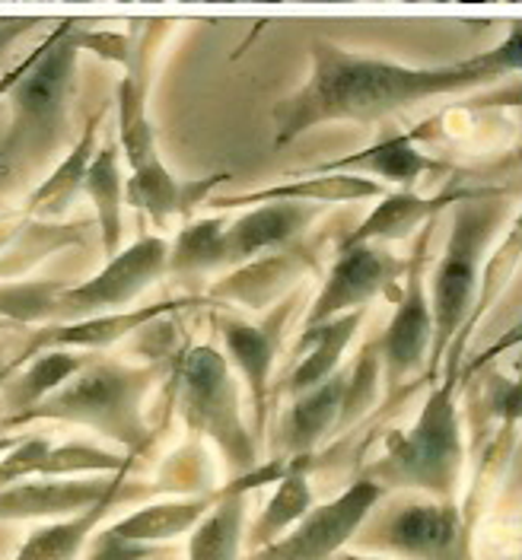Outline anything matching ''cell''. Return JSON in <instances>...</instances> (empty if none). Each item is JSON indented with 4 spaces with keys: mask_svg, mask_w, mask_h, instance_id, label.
<instances>
[{
    "mask_svg": "<svg viewBox=\"0 0 522 560\" xmlns=\"http://www.w3.org/2000/svg\"><path fill=\"white\" fill-rule=\"evenodd\" d=\"M310 80L271 112L278 147H287L315 125H370L424 100L478 90L497 83L500 77L520 73L522 33L520 26H513L497 48L446 68H405L380 58H360L328 38L310 42Z\"/></svg>",
    "mask_w": 522,
    "mask_h": 560,
    "instance_id": "cell-1",
    "label": "cell"
},
{
    "mask_svg": "<svg viewBox=\"0 0 522 560\" xmlns=\"http://www.w3.org/2000/svg\"><path fill=\"white\" fill-rule=\"evenodd\" d=\"M80 23L61 20L58 30L38 48L30 70L16 80L10 96V125L0 140V178H30L58 150L70 135V96L77 86V58H80Z\"/></svg>",
    "mask_w": 522,
    "mask_h": 560,
    "instance_id": "cell-2",
    "label": "cell"
},
{
    "mask_svg": "<svg viewBox=\"0 0 522 560\" xmlns=\"http://www.w3.org/2000/svg\"><path fill=\"white\" fill-rule=\"evenodd\" d=\"M163 363H121L93 357L73 380L45 395L38 405L0 420L3 427H26L35 420H65L96 430L100 436L121 443L128 455H140L150 443L143 420V398L156 385Z\"/></svg>",
    "mask_w": 522,
    "mask_h": 560,
    "instance_id": "cell-3",
    "label": "cell"
},
{
    "mask_svg": "<svg viewBox=\"0 0 522 560\" xmlns=\"http://www.w3.org/2000/svg\"><path fill=\"white\" fill-rule=\"evenodd\" d=\"M446 360V380L437 385L418 420L408 433H392L385 440L383 458L367 465L363 478L376 481L388 490H424L430 500H453L465 465V443H462V423H459V353Z\"/></svg>",
    "mask_w": 522,
    "mask_h": 560,
    "instance_id": "cell-4",
    "label": "cell"
},
{
    "mask_svg": "<svg viewBox=\"0 0 522 560\" xmlns=\"http://www.w3.org/2000/svg\"><path fill=\"white\" fill-rule=\"evenodd\" d=\"M510 213V201L503 188H482L475 198L459 201L453 210V230L446 248L430 278V318H433V341H430V380L440 373L446 350L453 348L465 318L472 315L475 293L482 290L485 252L497 230Z\"/></svg>",
    "mask_w": 522,
    "mask_h": 560,
    "instance_id": "cell-5",
    "label": "cell"
},
{
    "mask_svg": "<svg viewBox=\"0 0 522 560\" xmlns=\"http://www.w3.org/2000/svg\"><path fill=\"white\" fill-rule=\"evenodd\" d=\"M178 415L198 436H210L227 458L230 481H240L258 468L255 433L240 411V385L230 373V360L210 345L192 348L178 363Z\"/></svg>",
    "mask_w": 522,
    "mask_h": 560,
    "instance_id": "cell-6",
    "label": "cell"
},
{
    "mask_svg": "<svg viewBox=\"0 0 522 560\" xmlns=\"http://www.w3.org/2000/svg\"><path fill=\"white\" fill-rule=\"evenodd\" d=\"M357 545L367 551H388L402 560H475L468 525L455 500H402L376 516Z\"/></svg>",
    "mask_w": 522,
    "mask_h": 560,
    "instance_id": "cell-7",
    "label": "cell"
},
{
    "mask_svg": "<svg viewBox=\"0 0 522 560\" xmlns=\"http://www.w3.org/2000/svg\"><path fill=\"white\" fill-rule=\"evenodd\" d=\"M166 258H170V243L163 236H140L138 243L121 248L118 255L108 258L103 271L96 278L77 287H65L48 310V325L51 322H80L93 315L121 313L138 293H143L156 278L166 275Z\"/></svg>",
    "mask_w": 522,
    "mask_h": 560,
    "instance_id": "cell-8",
    "label": "cell"
},
{
    "mask_svg": "<svg viewBox=\"0 0 522 560\" xmlns=\"http://www.w3.org/2000/svg\"><path fill=\"white\" fill-rule=\"evenodd\" d=\"M385 497L388 493L376 481L360 475L345 493L313 506L287 535L252 551L245 560H332L357 538V528L367 523V516Z\"/></svg>",
    "mask_w": 522,
    "mask_h": 560,
    "instance_id": "cell-9",
    "label": "cell"
},
{
    "mask_svg": "<svg viewBox=\"0 0 522 560\" xmlns=\"http://www.w3.org/2000/svg\"><path fill=\"white\" fill-rule=\"evenodd\" d=\"M398 278H405V261H398L383 243L338 245V258L313 300L303 328L363 310L370 300L388 293Z\"/></svg>",
    "mask_w": 522,
    "mask_h": 560,
    "instance_id": "cell-10",
    "label": "cell"
},
{
    "mask_svg": "<svg viewBox=\"0 0 522 560\" xmlns=\"http://www.w3.org/2000/svg\"><path fill=\"white\" fill-rule=\"evenodd\" d=\"M427 233H420L411 261L405 265V293L395 306L392 322L385 325L383 338L376 341V360L385 370V385L388 395L395 398L398 385H405L408 376H415L433 341V318H430V303L424 290V252H427Z\"/></svg>",
    "mask_w": 522,
    "mask_h": 560,
    "instance_id": "cell-11",
    "label": "cell"
},
{
    "mask_svg": "<svg viewBox=\"0 0 522 560\" xmlns=\"http://www.w3.org/2000/svg\"><path fill=\"white\" fill-rule=\"evenodd\" d=\"M208 300H198V296H185V300H175V303H156V306H147V310H128V313H105L93 315V318H80V322H51L45 328L33 331L26 338V345L16 350V357L10 360V373L26 366L35 353L42 350H86V353H100V350L112 348L115 341L128 338V335H138L143 325H153L156 318L170 313V310H185V306H201Z\"/></svg>",
    "mask_w": 522,
    "mask_h": 560,
    "instance_id": "cell-12",
    "label": "cell"
},
{
    "mask_svg": "<svg viewBox=\"0 0 522 560\" xmlns=\"http://www.w3.org/2000/svg\"><path fill=\"white\" fill-rule=\"evenodd\" d=\"M131 468L93 478H26L0 490V520H68L125 485Z\"/></svg>",
    "mask_w": 522,
    "mask_h": 560,
    "instance_id": "cell-13",
    "label": "cell"
},
{
    "mask_svg": "<svg viewBox=\"0 0 522 560\" xmlns=\"http://www.w3.org/2000/svg\"><path fill=\"white\" fill-rule=\"evenodd\" d=\"M287 310L280 306L278 313L271 315L262 325H248L240 318H220V338L227 348V360H233V366L243 373L248 383V395H252V411H255V433L265 430L268 420V380L275 370V357L280 348V331L287 325Z\"/></svg>",
    "mask_w": 522,
    "mask_h": 560,
    "instance_id": "cell-14",
    "label": "cell"
},
{
    "mask_svg": "<svg viewBox=\"0 0 522 560\" xmlns=\"http://www.w3.org/2000/svg\"><path fill=\"white\" fill-rule=\"evenodd\" d=\"M283 471H287V458H278L233 481L227 490H220L217 503L205 513V520L192 528L188 560H240L245 535V500H248L245 488H258L268 478L278 481Z\"/></svg>",
    "mask_w": 522,
    "mask_h": 560,
    "instance_id": "cell-15",
    "label": "cell"
},
{
    "mask_svg": "<svg viewBox=\"0 0 522 560\" xmlns=\"http://www.w3.org/2000/svg\"><path fill=\"white\" fill-rule=\"evenodd\" d=\"M350 383V366H338L325 383L313 385L297 395L290 411L278 427V450L287 458L293 455H313V450L338 430L345 392Z\"/></svg>",
    "mask_w": 522,
    "mask_h": 560,
    "instance_id": "cell-16",
    "label": "cell"
},
{
    "mask_svg": "<svg viewBox=\"0 0 522 560\" xmlns=\"http://www.w3.org/2000/svg\"><path fill=\"white\" fill-rule=\"evenodd\" d=\"M318 213L322 210L315 205H293V201H271L248 210L230 230H223L227 265H245L268 248L293 243L310 230Z\"/></svg>",
    "mask_w": 522,
    "mask_h": 560,
    "instance_id": "cell-17",
    "label": "cell"
},
{
    "mask_svg": "<svg viewBox=\"0 0 522 560\" xmlns=\"http://www.w3.org/2000/svg\"><path fill=\"white\" fill-rule=\"evenodd\" d=\"M388 188L385 182H373L363 175L350 173H318L303 175L300 182H283L262 191L248 195H233L213 201L220 210L227 208H255V205H271V201H293V205H348V201H370V198H385Z\"/></svg>",
    "mask_w": 522,
    "mask_h": 560,
    "instance_id": "cell-18",
    "label": "cell"
},
{
    "mask_svg": "<svg viewBox=\"0 0 522 560\" xmlns=\"http://www.w3.org/2000/svg\"><path fill=\"white\" fill-rule=\"evenodd\" d=\"M482 188H465L453 195H440V198H420L415 191H388L380 198V205L370 210L360 226L341 240V245L360 243H392V240H408L420 223H430L440 208H455L459 201L475 198Z\"/></svg>",
    "mask_w": 522,
    "mask_h": 560,
    "instance_id": "cell-19",
    "label": "cell"
},
{
    "mask_svg": "<svg viewBox=\"0 0 522 560\" xmlns=\"http://www.w3.org/2000/svg\"><path fill=\"white\" fill-rule=\"evenodd\" d=\"M223 178L227 175H210L205 182H178L166 170V163H156L140 173H131V178L125 182V201L140 213H147V220L156 230H166L173 217H188L192 208Z\"/></svg>",
    "mask_w": 522,
    "mask_h": 560,
    "instance_id": "cell-20",
    "label": "cell"
},
{
    "mask_svg": "<svg viewBox=\"0 0 522 560\" xmlns=\"http://www.w3.org/2000/svg\"><path fill=\"white\" fill-rule=\"evenodd\" d=\"M440 170V163H433L430 156H424L415 150V138L411 135H395V138H383L380 143L345 156V160H332V163H322L313 166L303 175H318V173H350L363 175V178H373V182H395L402 185V191H411L418 185V178L424 173H433Z\"/></svg>",
    "mask_w": 522,
    "mask_h": 560,
    "instance_id": "cell-21",
    "label": "cell"
},
{
    "mask_svg": "<svg viewBox=\"0 0 522 560\" xmlns=\"http://www.w3.org/2000/svg\"><path fill=\"white\" fill-rule=\"evenodd\" d=\"M363 318H367V310H353V313L335 315V318L313 325V328H303V338L297 345L300 360L287 380V388L293 395H300L313 385L325 383L341 366V357H345L350 341L357 338Z\"/></svg>",
    "mask_w": 522,
    "mask_h": 560,
    "instance_id": "cell-22",
    "label": "cell"
},
{
    "mask_svg": "<svg viewBox=\"0 0 522 560\" xmlns=\"http://www.w3.org/2000/svg\"><path fill=\"white\" fill-rule=\"evenodd\" d=\"M217 493H201V497H188V500H163V503H150L138 513L118 520V523L100 528L108 538L118 541H135V545H160L178 535H188L195 525L205 520L210 506L217 503Z\"/></svg>",
    "mask_w": 522,
    "mask_h": 560,
    "instance_id": "cell-23",
    "label": "cell"
},
{
    "mask_svg": "<svg viewBox=\"0 0 522 560\" xmlns=\"http://www.w3.org/2000/svg\"><path fill=\"white\" fill-rule=\"evenodd\" d=\"M310 458L313 455H293L287 458V471L278 478L275 497L265 503V510L258 513L255 525L243 535L248 545V555L278 541L280 535H287L293 525L300 523L310 510H313V488H310Z\"/></svg>",
    "mask_w": 522,
    "mask_h": 560,
    "instance_id": "cell-24",
    "label": "cell"
},
{
    "mask_svg": "<svg viewBox=\"0 0 522 560\" xmlns=\"http://www.w3.org/2000/svg\"><path fill=\"white\" fill-rule=\"evenodd\" d=\"M108 112V105H103L90 121L86 128L80 131L77 143L70 147V153L55 166V173L48 175L33 195H30V210L42 220H58L65 217L70 208V201L77 198V191H83V178L86 170L96 156V138H100V128H103V118Z\"/></svg>",
    "mask_w": 522,
    "mask_h": 560,
    "instance_id": "cell-25",
    "label": "cell"
},
{
    "mask_svg": "<svg viewBox=\"0 0 522 560\" xmlns=\"http://www.w3.org/2000/svg\"><path fill=\"white\" fill-rule=\"evenodd\" d=\"M90 360H93V353H86V350H42V353H35L30 366L13 383L0 388V411H7V418H10V415L33 408L45 395H51L55 388H61L68 380H73Z\"/></svg>",
    "mask_w": 522,
    "mask_h": 560,
    "instance_id": "cell-26",
    "label": "cell"
},
{
    "mask_svg": "<svg viewBox=\"0 0 522 560\" xmlns=\"http://www.w3.org/2000/svg\"><path fill=\"white\" fill-rule=\"evenodd\" d=\"M138 58L128 61V77L121 80L115 100H118V131H121V150L128 156L131 173H140L147 166L163 163L156 140H153V125L147 118V77H143V51H135Z\"/></svg>",
    "mask_w": 522,
    "mask_h": 560,
    "instance_id": "cell-27",
    "label": "cell"
},
{
    "mask_svg": "<svg viewBox=\"0 0 522 560\" xmlns=\"http://www.w3.org/2000/svg\"><path fill=\"white\" fill-rule=\"evenodd\" d=\"M125 488L128 485H121V488H115L112 493H105L96 506H90V510H83L77 516L58 520V523L51 525H38L13 560H77L80 551L90 545L93 532L103 525L108 510L118 503V497H121Z\"/></svg>",
    "mask_w": 522,
    "mask_h": 560,
    "instance_id": "cell-28",
    "label": "cell"
},
{
    "mask_svg": "<svg viewBox=\"0 0 522 560\" xmlns=\"http://www.w3.org/2000/svg\"><path fill=\"white\" fill-rule=\"evenodd\" d=\"M83 191L90 195V201L96 208L105 258H112L121 252V205H125V182H121V170H118L115 143H105L103 150H96L86 178H83Z\"/></svg>",
    "mask_w": 522,
    "mask_h": 560,
    "instance_id": "cell-29",
    "label": "cell"
},
{
    "mask_svg": "<svg viewBox=\"0 0 522 560\" xmlns=\"http://www.w3.org/2000/svg\"><path fill=\"white\" fill-rule=\"evenodd\" d=\"M223 217L192 220L175 236L166 271L173 275H205L213 268H227V245H223Z\"/></svg>",
    "mask_w": 522,
    "mask_h": 560,
    "instance_id": "cell-30",
    "label": "cell"
},
{
    "mask_svg": "<svg viewBox=\"0 0 522 560\" xmlns=\"http://www.w3.org/2000/svg\"><path fill=\"white\" fill-rule=\"evenodd\" d=\"M135 455L121 458L115 453H105L86 443H65L51 446L45 458L35 465L33 478H77V475H115L121 468H131Z\"/></svg>",
    "mask_w": 522,
    "mask_h": 560,
    "instance_id": "cell-31",
    "label": "cell"
},
{
    "mask_svg": "<svg viewBox=\"0 0 522 560\" xmlns=\"http://www.w3.org/2000/svg\"><path fill=\"white\" fill-rule=\"evenodd\" d=\"M290 265H293V255L268 258L265 265L245 268V271L233 275V278L220 280L213 287V296H220V300H240V303H248V306H265L275 296V287L271 283L293 278Z\"/></svg>",
    "mask_w": 522,
    "mask_h": 560,
    "instance_id": "cell-32",
    "label": "cell"
},
{
    "mask_svg": "<svg viewBox=\"0 0 522 560\" xmlns=\"http://www.w3.org/2000/svg\"><path fill=\"white\" fill-rule=\"evenodd\" d=\"M65 290L58 280H35V283H7L0 287V318L30 325V322H48L51 300Z\"/></svg>",
    "mask_w": 522,
    "mask_h": 560,
    "instance_id": "cell-33",
    "label": "cell"
},
{
    "mask_svg": "<svg viewBox=\"0 0 522 560\" xmlns=\"http://www.w3.org/2000/svg\"><path fill=\"white\" fill-rule=\"evenodd\" d=\"M51 436H26L20 440L13 450L0 455V490L16 485V481H26L35 475V465L45 458V453L51 450Z\"/></svg>",
    "mask_w": 522,
    "mask_h": 560,
    "instance_id": "cell-34",
    "label": "cell"
},
{
    "mask_svg": "<svg viewBox=\"0 0 522 560\" xmlns=\"http://www.w3.org/2000/svg\"><path fill=\"white\" fill-rule=\"evenodd\" d=\"M35 26H42V20H0V58L10 51L16 38H23Z\"/></svg>",
    "mask_w": 522,
    "mask_h": 560,
    "instance_id": "cell-35",
    "label": "cell"
},
{
    "mask_svg": "<svg viewBox=\"0 0 522 560\" xmlns=\"http://www.w3.org/2000/svg\"><path fill=\"white\" fill-rule=\"evenodd\" d=\"M13 331H23V328H13ZM13 331H3L0 335V388L7 383V376H10V357H7V348H10V335Z\"/></svg>",
    "mask_w": 522,
    "mask_h": 560,
    "instance_id": "cell-36",
    "label": "cell"
},
{
    "mask_svg": "<svg viewBox=\"0 0 522 560\" xmlns=\"http://www.w3.org/2000/svg\"><path fill=\"white\" fill-rule=\"evenodd\" d=\"M20 440H23V436H0V455L7 453V450H13Z\"/></svg>",
    "mask_w": 522,
    "mask_h": 560,
    "instance_id": "cell-37",
    "label": "cell"
},
{
    "mask_svg": "<svg viewBox=\"0 0 522 560\" xmlns=\"http://www.w3.org/2000/svg\"><path fill=\"white\" fill-rule=\"evenodd\" d=\"M332 560H383V558H360V555H348V551H338Z\"/></svg>",
    "mask_w": 522,
    "mask_h": 560,
    "instance_id": "cell-38",
    "label": "cell"
},
{
    "mask_svg": "<svg viewBox=\"0 0 522 560\" xmlns=\"http://www.w3.org/2000/svg\"><path fill=\"white\" fill-rule=\"evenodd\" d=\"M13 328H26V325H16V322H7V318H0V335H3V331H13Z\"/></svg>",
    "mask_w": 522,
    "mask_h": 560,
    "instance_id": "cell-39",
    "label": "cell"
},
{
    "mask_svg": "<svg viewBox=\"0 0 522 560\" xmlns=\"http://www.w3.org/2000/svg\"><path fill=\"white\" fill-rule=\"evenodd\" d=\"M153 560H163V558H153Z\"/></svg>",
    "mask_w": 522,
    "mask_h": 560,
    "instance_id": "cell-40",
    "label": "cell"
}]
</instances>
